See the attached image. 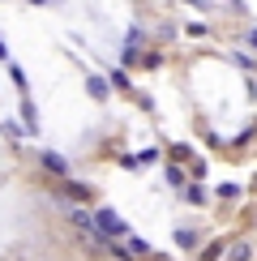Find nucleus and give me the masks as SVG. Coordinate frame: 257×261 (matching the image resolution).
I'll use <instances>...</instances> for the list:
<instances>
[{
	"mask_svg": "<svg viewBox=\"0 0 257 261\" xmlns=\"http://www.w3.org/2000/svg\"><path fill=\"white\" fill-rule=\"evenodd\" d=\"M94 227H99V231H107V236H124V223L116 219L112 210H99V214H94Z\"/></svg>",
	"mask_w": 257,
	"mask_h": 261,
	"instance_id": "obj_1",
	"label": "nucleus"
},
{
	"mask_svg": "<svg viewBox=\"0 0 257 261\" xmlns=\"http://www.w3.org/2000/svg\"><path fill=\"white\" fill-rule=\"evenodd\" d=\"M43 167H47V171H56V176H64V171H69L60 154H43Z\"/></svg>",
	"mask_w": 257,
	"mask_h": 261,
	"instance_id": "obj_2",
	"label": "nucleus"
},
{
	"mask_svg": "<svg viewBox=\"0 0 257 261\" xmlns=\"http://www.w3.org/2000/svg\"><path fill=\"white\" fill-rule=\"evenodd\" d=\"M227 257H232V261H249V244H232Z\"/></svg>",
	"mask_w": 257,
	"mask_h": 261,
	"instance_id": "obj_3",
	"label": "nucleus"
},
{
	"mask_svg": "<svg viewBox=\"0 0 257 261\" xmlns=\"http://www.w3.org/2000/svg\"><path fill=\"white\" fill-rule=\"evenodd\" d=\"M176 244H180V248H193V244H197V236H193V231H180Z\"/></svg>",
	"mask_w": 257,
	"mask_h": 261,
	"instance_id": "obj_4",
	"label": "nucleus"
},
{
	"mask_svg": "<svg viewBox=\"0 0 257 261\" xmlns=\"http://www.w3.org/2000/svg\"><path fill=\"white\" fill-rule=\"evenodd\" d=\"M249 43H253V47H257V30H253V35H249Z\"/></svg>",
	"mask_w": 257,
	"mask_h": 261,
	"instance_id": "obj_5",
	"label": "nucleus"
}]
</instances>
